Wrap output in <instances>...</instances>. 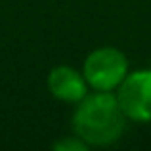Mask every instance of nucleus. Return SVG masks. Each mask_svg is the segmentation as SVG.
I'll list each match as a JSON object with an SVG mask.
<instances>
[{
    "label": "nucleus",
    "mask_w": 151,
    "mask_h": 151,
    "mask_svg": "<svg viewBox=\"0 0 151 151\" xmlns=\"http://www.w3.org/2000/svg\"><path fill=\"white\" fill-rule=\"evenodd\" d=\"M126 121L115 92L94 90L77 103L71 124L73 132L90 147H109L124 134Z\"/></svg>",
    "instance_id": "obj_1"
},
{
    "label": "nucleus",
    "mask_w": 151,
    "mask_h": 151,
    "mask_svg": "<svg viewBox=\"0 0 151 151\" xmlns=\"http://www.w3.org/2000/svg\"><path fill=\"white\" fill-rule=\"evenodd\" d=\"M128 73L126 55L113 46H103L90 52L82 65L86 82L96 92H115Z\"/></svg>",
    "instance_id": "obj_2"
},
{
    "label": "nucleus",
    "mask_w": 151,
    "mask_h": 151,
    "mask_svg": "<svg viewBox=\"0 0 151 151\" xmlns=\"http://www.w3.org/2000/svg\"><path fill=\"white\" fill-rule=\"evenodd\" d=\"M115 96L128 121L151 122V69H138L126 75Z\"/></svg>",
    "instance_id": "obj_3"
},
{
    "label": "nucleus",
    "mask_w": 151,
    "mask_h": 151,
    "mask_svg": "<svg viewBox=\"0 0 151 151\" xmlns=\"http://www.w3.org/2000/svg\"><path fill=\"white\" fill-rule=\"evenodd\" d=\"M88 82H86L82 71H77L69 65H58L48 75V90L55 100L63 103L77 105L82 98L88 94Z\"/></svg>",
    "instance_id": "obj_4"
},
{
    "label": "nucleus",
    "mask_w": 151,
    "mask_h": 151,
    "mask_svg": "<svg viewBox=\"0 0 151 151\" xmlns=\"http://www.w3.org/2000/svg\"><path fill=\"white\" fill-rule=\"evenodd\" d=\"M90 145L86 144L84 140H81V138L75 134V136H65L61 138V140H58L54 144V149L55 151H86Z\"/></svg>",
    "instance_id": "obj_5"
}]
</instances>
